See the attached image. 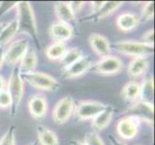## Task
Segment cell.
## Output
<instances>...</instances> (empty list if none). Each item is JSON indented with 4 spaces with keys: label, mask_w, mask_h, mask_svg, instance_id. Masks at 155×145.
<instances>
[{
    "label": "cell",
    "mask_w": 155,
    "mask_h": 145,
    "mask_svg": "<svg viewBox=\"0 0 155 145\" xmlns=\"http://www.w3.org/2000/svg\"><path fill=\"white\" fill-rule=\"evenodd\" d=\"M17 11V21L18 32L20 34H26L32 37L36 42L38 41V25L31 3L27 1L18 2L15 5Z\"/></svg>",
    "instance_id": "6da1fadb"
},
{
    "label": "cell",
    "mask_w": 155,
    "mask_h": 145,
    "mask_svg": "<svg viewBox=\"0 0 155 145\" xmlns=\"http://www.w3.org/2000/svg\"><path fill=\"white\" fill-rule=\"evenodd\" d=\"M114 48L120 54L131 57H147L154 51V46L147 45L143 42L124 40L117 42Z\"/></svg>",
    "instance_id": "7a4b0ae2"
},
{
    "label": "cell",
    "mask_w": 155,
    "mask_h": 145,
    "mask_svg": "<svg viewBox=\"0 0 155 145\" xmlns=\"http://www.w3.org/2000/svg\"><path fill=\"white\" fill-rule=\"evenodd\" d=\"M23 80L27 81L29 85L38 90L54 92L60 88V83L52 76L41 72H34L26 74H21Z\"/></svg>",
    "instance_id": "3957f363"
},
{
    "label": "cell",
    "mask_w": 155,
    "mask_h": 145,
    "mask_svg": "<svg viewBox=\"0 0 155 145\" xmlns=\"http://www.w3.org/2000/svg\"><path fill=\"white\" fill-rule=\"evenodd\" d=\"M6 90L12 97L13 111H17L24 95V80L18 68L13 70L7 81Z\"/></svg>",
    "instance_id": "277c9868"
},
{
    "label": "cell",
    "mask_w": 155,
    "mask_h": 145,
    "mask_svg": "<svg viewBox=\"0 0 155 145\" xmlns=\"http://www.w3.org/2000/svg\"><path fill=\"white\" fill-rule=\"evenodd\" d=\"M106 107L107 105L101 103V102L91 100L81 101L75 106L73 113L78 121L83 122L94 119L97 114L102 112Z\"/></svg>",
    "instance_id": "5b68a950"
},
{
    "label": "cell",
    "mask_w": 155,
    "mask_h": 145,
    "mask_svg": "<svg viewBox=\"0 0 155 145\" xmlns=\"http://www.w3.org/2000/svg\"><path fill=\"white\" fill-rule=\"evenodd\" d=\"M29 48V41L27 39H17L11 42L5 50L4 60L9 66H15L20 62L26 51Z\"/></svg>",
    "instance_id": "8992f818"
},
{
    "label": "cell",
    "mask_w": 155,
    "mask_h": 145,
    "mask_svg": "<svg viewBox=\"0 0 155 145\" xmlns=\"http://www.w3.org/2000/svg\"><path fill=\"white\" fill-rule=\"evenodd\" d=\"M124 69V62L115 55H109L101 58L93 67V71L100 76H115L120 74Z\"/></svg>",
    "instance_id": "52a82bcc"
},
{
    "label": "cell",
    "mask_w": 155,
    "mask_h": 145,
    "mask_svg": "<svg viewBox=\"0 0 155 145\" xmlns=\"http://www.w3.org/2000/svg\"><path fill=\"white\" fill-rule=\"evenodd\" d=\"M74 109H75V103L72 97H64L55 105L52 110L53 121L58 125L65 124L73 114Z\"/></svg>",
    "instance_id": "ba28073f"
},
{
    "label": "cell",
    "mask_w": 155,
    "mask_h": 145,
    "mask_svg": "<svg viewBox=\"0 0 155 145\" xmlns=\"http://www.w3.org/2000/svg\"><path fill=\"white\" fill-rule=\"evenodd\" d=\"M140 120L133 116H124L117 121V133L124 140H131L135 138L139 133L140 127Z\"/></svg>",
    "instance_id": "9c48e42d"
},
{
    "label": "cell",
    "mask_w": 155,
    "mask_h": 145,
    "mask_svg": "<svg viewBox=\"0 0 155 145\" xmlns=\"http://www.w3.org/2000/svg\"><path fill=\"white\" fill-rule=\"evenodd\" d=\"M127 112L128 116H133L137 118L138 120H140V122L145 121L147 124L152 125L154 114L153 104H149L147 102L139 100L129 107Z\"/></svg>",
    "instance_id": "30bf717a"
},
{
    "label": "cell",
    "mask_w": 155,
    "mask_h": 145,
    "mask_svg": "<svg viewBox=\"0 0 155 145\" xmlns=\"http://www.w3.org/2000/svg\"><path fill=\"white\" fill-rule=\"evenodd\" d=\"M92 66H93L92 59L89 56H83L78 61L72 64L71 66L64 69L63 76L64 78L68 79L77 78L84 76L85 74H87L92 69Z\"/></svg>",
    "instance_id": "8fae6325"
},
{
    "label": "cell",
    "mask_w": 155,
    "mask_h": 145,
    "mask_svg": "<svg viewBox=\"0 0 155 145\" xmlns=\"http://www.w3.org/2000/svg\"><path fill=\"white\" fill-rule=\"evenodd\" d=\"M28 110L34 119L44 118L48 110V103L42 94H35L28 101Z\"/></svg>",
    "instance_id": "7c38bea8"
},
{
    "label": "cell",
    "mask_w": 155,
    "mask_h": 145,
    "mask_svg": "<svg viewBox=\"0 0 155 145\" xmlns=\"http://www.w3.org/2000/svg\"><path fill=\"white\" fill-rule=\"evenodd\" d=\"M49 36L54 43H63L69 41L73 36V28L71 25L57 21L51 24L49 28Z\"/></svg>",
    "instance_id": "4fadbf2b"
},
{
    "label": "cell",
    "mask_w": 155,
    "mask_h": 145,
    "mask_svg": "<svg viewBox=\"0 0 155 145\" xmlns=\"http://www.w3.org/2000/svg\"><path fill=\"white\" fill-rule=\"evenodd\" d=\"M90 47L98 57L103 58L111 55L112 47L109 40L99 33H93L89 38Z\"/></svg>",
    "instance_id": "5bb4252c"
},
{
    "label": "cell",
    "mask_w": 155,
    "mask_h": 145,
    "mask_svg": "<svg viewBox=\"0 0 155 145\" xmlns=\"http://www.w3.org/2000/svg\"><path fill=\"white\" fill-rule=\"evenodd\" d=\"M140 23L139 17L131 12H125L117 16L116 19V25L117 29L121 32H131L137 28Z\"/></svg>",
    "instance_id": "9a60e30c"
},
{
    "label": "cell",
    "mask_w": 155,
    "mask_h": 145,
    "mask_svg": "<svg viewBox=\"0 0 155 145\" xmlns=\"http://www.w3.org/2000/svg\"><path fill=\"white\" fill-rule=\"evenodd\" d=\"M53 9H54V14L56 16V18L60 22L71 25V23L73 22L76 19V16L71 10L68 2H65V1L56 2L54 4Z\"/></svg>",
    "instance_id": "2e32d148"
},
{
    "label": "cell",
    "mask_w": 155,
    "mask_h": 145,
    "mask_svg": "<svg viewBox=\"0 0 155 145\" xmlns=\"http://www.w3.org/2000/svg\"><path fill=\"white\" fill-rule=\"evenodd\" d=\"M114 116V109L111 105H107L106 109L97 114L94 119H92V128L93 130L97 132H101L110 125Z\"/></svg>",
    "instance_id": "e0dca14e"
},
{
    "label": "cell",
    "mask_w": 155,
    "mask_h": 145,
    "mask_svg": "<svg viewBox=\"0 0 155 145\" xmlns=\"http://www.w3.org/2000/svg\"><path fill=\"white\" fill-rule=\"evenodd\" d=\"M37 65H38V55H37L34 48L29 47L19 62L18 71L20 74L34 73L36 72Z\"/></svg>",
    "instance_id": "ac0fdd59"
},
{
    "label": "cell",
    "mask_w": 155,
    "mask_h": 145,
    "mask_svg": "<svg viewBox=\"0 0 155 145\" xmlns=\"http://www.w3.org/2000/svg\"><path fill=\"white\" fill-rule=\"evenodd\" d=\"M149 66L148 59L147 57H134L128 64L127 74L128 77L132 78H137L142 77L147 72Z\"/></svg>",
    "instance_id": "d6986e66"
},
{
    "label": "cell",
    "mask_w": 155,
    "mask_h": 145,
    "mask_svg": "<svg viewBox=\"0 0 155 145\" xmlns=\"http://www.w3.org/2000/svg\"><path fill=\"white\" fill-rule=\"evenodd\" d=\"M121 97L125 101L129 102V103H136L137 101L140 100L141 96V83L137 81H132L127 82L124 84V86L121 89Z\"/></svg>",
    "instance_id": "ffe728a7"
},
{
    "label": "cell",
    "mask_w": 155,
    "mask_h": 145,
    "mask_svg": "<svg viewBox=\"0 0 155 145\" xmlns=\"http://www.w3.org/2000/svg\"><path fill=\"white\" fill-rule=\"evenodd\" d=\"M37 137L41 145H59V138L55 132L45 126L37 127Z\"/></svg>",
    "instance_id": "44dd1931"
},
{
    "label": "cell",
    "mask_w": 155,
    "mask_h": 145,
    "mask_svg": "<svg viewBox=\"0 0 155 145\" xmlns=\"http://www.w3.org/2000/svg\"><path fill=\"white\" fill-rule=\"evenodd\" d=\"M18 32V26L17 19H13L8 24L5 25L4 29L0 33V47H4L9 45L11 42H13L15 36Z\"/></svg>",
    "instance_id": "7402d4cb"
},
{
    "label": "cell",
    "mask_w": 155,
    "mask_h": 145,
    "mask_svg": "<svg viewBox=\"0 0 155 145\" xmlns=\"http://www.w3.org/2000/svg\"><path fill=\"white\" fill-rule=\"evenodd\" d=\"M84 56L83 51L81 48L79 47H71L67 48L66 52L64 53V55L60 59V64L61 66L66 69L69 66H71L72 64H74L76 61H78L80 58H82Z\"/></svg>",
    "instance_id": "603a6c76"
},
{
    "label": "cell",
    "mask_w": 155,
    "mask_h": 145,
    "mask_svg": "<svg viewBox=\"0 0 155 145\" xmlns=\"http://www.w3.org/2000/svg\"><path fill=\"white\" fill-rule=\"evenodd\" d=\"M122 4H124V2L121 1H104L102 7L98 10L97 13L94 15V18L97 20L103 19L111 16L117 10H119L122 6Z\"/></svg>",
    "instance_id": "cb8c5ba5"
},
{
    "label": "cell",
    "mask_w": 155,
    "mask_h": 145,
    "mask_svg": "<svg viewBox=\"0 0 155 145\" xmlns=\"http://www.w3.org/2000/svg\"><path fill=\"white\" fill-rule=\"evenodd\" d=\"M154 80L151 76H148L145 78L143 82L141 84V96L140 100L147 102L149 104H153L154 97Z\"/></svg>",
    "instance_id": "d4e9b609"
},
{
    "label": "cell",
    "mask_w": 155,
    "mask_h": 145,
    "mask_svg": "<svg viewBox=\"0 0 155 145\" xmlns=\"http://www.w3.org/2000/svg\"><path fill=\"white\" fill-rule=\"evenodd\" d=\"M67 50L66 44L63 43H52L45 48V56L50 61H58L62 58L64 53Z\"/></svg>",
    "instance_id": "484cf974"
},
{
    "label": "cell",
    "mask_w": 155,
    "mask_h": 145,
    "mask_svg": "<svg viewBox=\"0 0 155 145\" xmlns=\"http://www.w3.org/2000/svg\"><path fill=\"white\" fill-rule=\"evenodd\" d=\"M83 142L86 145H105L102 138H101L98 136V133L95 132H91V133H86Z\"/></svg>",
    "instance_id": "4316f807"
},
{
    "label": "cell",
    "mask_w": 155,
    "mask_h": 145,
    "mask_svg": "<svg viewBox=\"0 0 155 145\" xmlns=\"http://www.w3.org/2000/svg\"><path fill=\"white\" fill-rule=\"evenodd\" d=\"M0 145H15V128L11 126L9 130L0 138Z\"/></svg>",
    "instance_id": "83f0119b"
},
{
    "label": "cell",
    "mask_w": 155,
    "mask_h": 145,
    "mask_svg": "<svg viewBox=\"0 0 155 145\" xmlns=\"http://www.w3.org/2000/svg\"><path fill=\"white\" fill-rule=\"evenodd\" d=\"M154 17V2H147L142 10V19L143 21H149Z\"/></svg>",
    "instance_id": "f1b7e54d"
},
{
    "label": "cell",
    "mask_w": 155,
    "mask_h": 145,
    "mask_svg": "<svg viewBox=\"0 0 155 145\" xmlns=\"http://www.w3.org/2000/svg\"><path fill=\"white\" fill-rule=\"evenodd\" d=\"M12 106H13V100L9 92L6 89L1 91L0 92V109H7Z\"/></svg>",
    "instance_id": "f546056e"
},
{
    "label": "cell",
    "mask_w": 155,
    "mask_h": 145,
    "mask_svg": "<svg viewBox=\"0 0 155 145\" xmlns=\"http://www.w3.org/2000/svg\"><path fill=\"white\" fill-rule=\"evenodd\" d=\"M143 42L147 45L154 46V30L149 29L143 34Z\"/></svg>",
    "instance_id": "4dcf8cb0"
},
{
    "label": "cell",
    "mask_w": 155,
    "mask_h": 145,
    "mask_svg": "<svg viewBox=\"0 0 155 145\" xmlns=\"http://www.w3.org/2000/svg\"><path fill=\"white\" fill-rule=\"evenodd\" d=\"M18 2H1L0 3V15L5 14L9 10L15 8V5Z\"/></svg>",
    "instance_id": "1f68e13d"
},
{
    "label": "cell",
    "mask_w": 155,
    "mask_h": 145,
    "mask_svg": "<svg viewBox=\"0 0 155 145\" xmlns=\"http://www.w3.org/2000/svg\"><path fill=\"white\" fill-rule=\"evenodd\" d=\"M69 6H71V10L74 12V14L77 13V12H80L85 6V4H86V2L84 1H71L68 2Z\"/></svg>",
    "instance_id": "d6a6232c"
},
{
    "label": "cell",
    "mask_w": 155,
    "mask_h": 145,
    "mask_svg": "<svg viewBox=\"0 0 155 145\" xmlns=\"http://www.w3.org/2000/svg\"><path fill=\"white\" fill-rule=\"evenodd\" d=\"M91 9H92V12L94 13V15L95 13L98 12V10L102 7V5L104 4V1H93L91 2Z\"/></svg>",
    "instance_id": "836d02e7"
},
{
    "label": "cell",
    "mask_w": 155,
    "mask_h": 145,
    "mask_svg": "<svg viewBox=\"0 0 155 145\" xmlns=\"http://www.w3.org/2000/svg\"><path fill=\"white\" fill-rule=\"evenodd\" d=\"M4 54H5V50H4L2 47H0V70H1L2 66L5 64Z\"/></svg>",
    "instance_id": "e575fe53"
},
{
    "label": "cell",
    "mask_w": 155,
    "mask_h": 145,
    "mask_svg": "<svg viewBox=\"0 0 155 145\" xmlns=\"http://www.w3.org/2000/svg\"><path fill=\"white\" fill-rule=\"evenodd\" d=\"M6 85H7L6 80H5L4 78L1 76V74H0V92L6 89Z\"/></svg>",
    "instance_id": "d590c367"
},
{
    "label": "cell",
    "mask_w": 155,
    "mask_h": 145,
    "mask_svg": "<svg viewBox=\"0 0 155 145\" xmlns=\"http://www.w3.org/2000/svg\"><path fill=\"white\" fill-rule=\"evenodd\" d=\"M111 143L112 145H126L125 143H124L122 141H120V140H117V139H115L113 137H111Z\"/></svg>",
    "instance_id": "8d00e7d4"
},
{
    "label": "cell",
    "mask_w": 155,
    "mask_h": 145,
    "mask_svg": "<svg viewBox=\"0 0 155 145\" xmlns=\"http://www.w3.org/2000/svg\"><path fill=\"white\" fill-rule=\"evenodd\" d=\"M71 145H86V144H85L83 141H80V140H72Z\"/></svg>",
    "instance_id": "74e56055"
},
{
    "label": "cell",
    "mask_w": 155,
    "mask_h": 145,
    "mask_svg": "<svg viewBox=\"0 0 155 145\" xmlns=\"http://www.w3.org/2000/svg\"><path fill=\"white\" fill-rule=\"evenodd\" d=\"M5 25H6V24H4V23H2V22H0V33H1V32H2V30L4 29Z\"/></svg>",
    "instance_id": "f35d334b"
},
{
    "label": "cell",
    "mask_w": 155,
    "mask_h": 145,
    "mask_svg": "<svg viewBox=\"0 0 155 145\" xmlns=\"http://www.w3.org/2000/svg\"><path fill=\"white\" fill-rule=\"evenodd\" d=\"M30 145H36V144H35V143H33V144H30Z\"/></svg>",
    "instance_id": "ab89813d"
}]
</instances>
